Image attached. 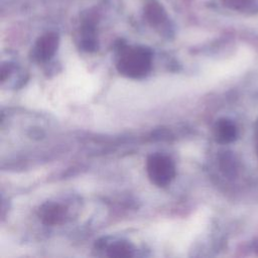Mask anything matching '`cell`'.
Segmentation results:
<instances>
[{"label":"cell","instance_id":"7a4b0ae2","mask_svg":"<svg viewBox=\"0 0 258 258\" xmlns=\"http://www.w3.org/2000/svg\"><path fill=\"white\" fill-rule=\"evenodd\" d=\"M146 170L150 180L157 186L167 185L175 176V166L172 160L159 153L148 156Z\"/></svg>","mask_w":258,"mask_h":258},{"label":"cell","instance_id":"5b68a950","mask_svg":"<svg viewBox=\"0 0 258 258\" xmlns=\"http://www.w3.org/2000/svg\"><path fill=\"white\" fill-rule=\"evenodd\" d=\"M236 130L232 123L227 120L219 122L217 127V138L221 142H229L235 138Z\"/></svg>","mask_w":258,"mask_h":258},{"label":"cell","instance_id":"6da1fadb","mask_svg":"<svg viewBox=\"0 0 258 258\" xmlns=\"http://www.w3.org/2000/svg\"><path fill=\"white\" fill-rule=\"evenodd\" d=\"M120 74L133 79L144 77L151 68V54L145 49L125 53L117 64Z\"/></svg>","mask_w":258,"mask_h":258},{"label":"cell","instance_id":"277c9868","mask_svg":"<svg viewBox=\"0 0 258 258\" xmlns=\"http://www.w3.org/2000/svg\"><path fill=\"white\" fill-rule=\"evenodd\" d=\"M55 39L52 37H46L44 39H42L36 49V58L40 61L43 60H47L48 58H50V56L53 54L54 50H55Z\"/></svg>","mask_w":258,"mask_h":258},{"label":"cell","instance_id":"8992f818","mask_svg":"<svg viewBox=\"0 0 258 258\" xmlns=\"http://www.w3.org/2000/svg\"><path fill=\"white\" fill-rule=\"evenodd\" d=\"M108 253L111 257H130L133 254V249L128 243L118 242L109 247Z\"/></svg>","mask_w":258,"mask_h":258},{"label":"cell","instance_id":"3957f363","mask_svg":"<svg viewBox=\"0 0 258 258\" xmlns=\"http://www.w3.org/2000/svg\"><path fill=\"white\" fill-rule=\"evenodd\" d=\"M67 210L58 204L46 203L39 209V217L46 225H56L63 221Z\"/></svg>","mask_w":258,"mask_h":258}]
</instances>
